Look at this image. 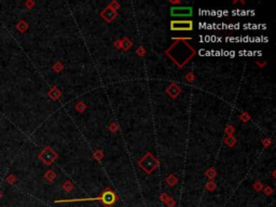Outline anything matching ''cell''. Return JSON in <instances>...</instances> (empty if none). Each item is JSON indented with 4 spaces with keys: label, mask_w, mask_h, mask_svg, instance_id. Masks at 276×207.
<instances>
[{
    "label": "cell",
    "mask_w": 276,
    "mask_h": 207,
    "mask_svg": "<svg viewBox=\"0 0 276 207\" xmlns=\"http://www.w3.org/2000/svg\"><path fill=\"white\" fill-rule=\"evenodd\" d=\"M41 159L42 160H43V162L44 163H47V164H50L52 162V161H53V159H54V156L52 155V153H51V151H50V150H44L43 152H42L41 153Z\"/></svg>",
    "instance_id": "3957f363"
},
{
    "label": "cell",
    "mask_w": 276,
    "mask_h": 207,
    "mask_svg": "<svg viewBox=\"0 0 276 207\" xmlns=\"http://www.w3.org/2000/svg\"><path fill=\"white\" fill-rule=\"evenodd\" d=\"M170 25L173 30H191L193 28V23L191 21H174Z\"/></svg>",
    "instance_id": "6da1fadb"
},
{
    "label": "cell",
    "mask_w": 276,
    "mask_h": 207,
    "mask_svg": "<svg viewBox=\"0 0 276 207\" xmlns=\"http://www.w3.org/2000/svg\"><path fill=\"white\" fill-rule=\"evenodd\" d=\"M192 14V9L188 7H175L172 9L173 16H190Z\"/></svg>",
    "instance_id": "7a4b0ae2"
},
{
    "label": "cell",
    "mask_w": 276,
    "mask_h": 207,
    "mask_svg": "<svg viewBox=\"0 0 276 207\" xmlns=\"http://www.w3.org/2000/svg\"><path fill=\"white\" fill-rule=\"evenodd\" d=\"M7 182H8V184H14V182H15V177H14L13 175H10V176H8L7 177Z\"/></svg>",
    "instance_id": "8992f818"
},
{
    "label": "cell",
    "mask_w": 276,
    "mask_h": 207,
    "mask_svg": "<svg viewBox=\"0 0 276 207\" xmlns=\"http://www.w3.org/2000/svg\"><path fill=\"white\" fill-rule=\"evenodd\" d=\"M0 198H1V192H0Z\"/></svg>",
    "instance_id": "52a82bcc"
},
{
    "label": "cell",
    "mask_w": 276,
    "mask_h": 207,
    "mask_svg": "<svg viewBox=\"0 0 276 207\" xmlns=\"http://www.w3.org/2000/svg\"><path fill=\"white\" fill-rule=\"evenodd\" d=\"M16 29L20 31V33H25L26 30H27V28H28V25L26 24V22L24 21H20L19 23L16 24Z\"/></svg>",
    "instance_id": "5b68a950"
},
{
    "label": "cell",
    "mask_w": 276,
    "mask_h": 207,
    "mask_svg": "<svg viewBox=\"0 0 276 207\" xmlns=\"http://www.w3.org/2000/svg\"><path fill=\"white\" fill-rule=\"evenodd\" d=\"M114 200H116V196H114V194L111 193V192H107V193H105V195L102 196V201H104L107 205L112 204V203L114 202Z\"/></svg>",
    "instance_id": "277c9868"
}]
</instances>
